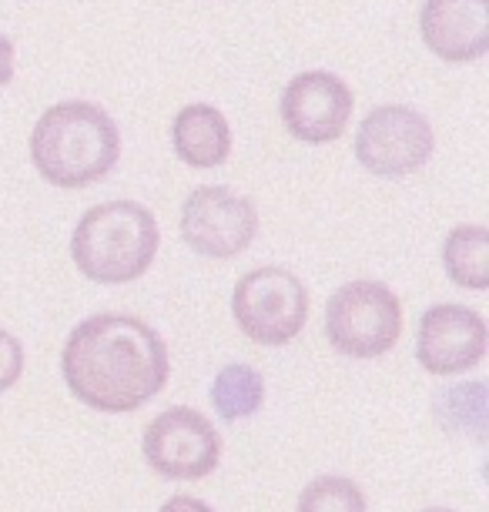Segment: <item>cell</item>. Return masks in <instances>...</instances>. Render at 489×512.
I'll list each match as a JSON object with an SVG mask.
<instances>
[{"label": "cell", "mask_w": 489, "mask_h": 512, "mask_svg": "<svg viewBox=\"0 0 489 512\" xmlns=\"http://www.w3.org/2000/svg\"><path fill=\"white\" fill-rule=\"evenodd\" d=\"M61 372L71 395L98 412H134L165 389L168 349L148 322L101 312L67 335Z\"/></svg>", "instance_id": "1"}, {"label": "cell", "mask_w": 489, "mask_h": 512, "mask_svg": "<svg viewBox=\"0 0 489 512\" xmlns=\"http://www.w3.org/2000/svg\"><path fill=\"white\" fill-rule=\"evenodd\" d=\"M121 158L118 124L88 101H61L31 131V161L47 185L78 191L108 178Z\"/></svg>", "instance_id": "2"}, {"label": "cell", "mask_w": 489, "mask_h": 512, "mask_svg": "<svg viewBox=\"0 0 489 512\" xmlns=\"http://www.w3.org/2000/svg\"><path fill=\"white\" fill-rule=\"evenodd\" d=\"M161 245L158 218L138 201H104L81 215L71 258L91 282L128 285L151 268Z\"/></svg>", "instance_id": "3"}, {"label": "cell", "mask_w": 489, "mask_h": 512, "mask_svg": "<svg viewBox=\"0 0 489 512\" xmlns=\"http://www.w3.org/2000/svg\"><path fill=\"white\" fill-rule=\"evenodd\" d=\"M325 335L339 355L379 359L396 349L402 335V302L382 282H349L325 305Z\"/></svg>", "instance_id": "4"}, {"label": "cell", "mask_w": 489, "mask_h": 512, "mask_svg": "<svg viewBox=\"0 0 489 512\" xmlns=\"http://www.w3.org/2000/svg\"><path fill=\"white\" fill-rule=\"evenodd\" d=\"M232 315L255 345H289L309 322V288L289 268H255L238 278Z\"/></svg>", "instance_id": "5"}, {"label": "cell", "mask_w": 489, "mask_h": 512, "mask_svg": "<svg viewBox=\"0 0 489 512\" xmlns=\"http://www.w3.org/2000/svg\"><path fill=\"white\" fill-rule=\"evenodd\" d=\"M433 151V124L406 104H382L369 111L356 131V161L379 178H406L429 164Z\"/></svg>", "instance_id": "6"}, {"label": "cell", "mask_w": 489, "mask_h": 512, "mask_svg": "<svg viewBox=\"0 0 489 512\" xmlns=\"http://www.w3.org/2000/svg\"><path fill=\"white\" fill-rule=\"evenodd\" d=\"M141 449L158 476L175 482L205 479L222 462V436L215 422L188 405H175L155 415L145 429Z\"/></svg>", "instance_id": "7"}, {"label": "cell", "mask_w": 489, "mask_h": 512, "mask_svg": "<svg viewBox=\"0 0 489 512\" xmlns=\"http://www.w3.org/2000/svg\"><path fill=\"white\" fill-rule=\"evenodd\" d=\"M181 235L205 258H235L258 235V208L222 185H201L181 205Z\"/></svg>", "instance_id": "8"}, {"label": "cell", "mask_w": 489, "mask_h": 512, "mask_svg": "<svg viewBox=\"0 0 489 512\" xmlns=\"http://www.w3.org/2000/svg\"><path fill=\"white\" fill-rule=\"evenodd\" d=\"M486 345L489 332L483 315L466 305L443 302L419 318L416 359L436 379H449V375L476 369L486 355Z\"/></svg>", "instance_id": "9"}, {"label": "cell", "mask_w": 489, "mask_h": 512, "mask_svg": "<svg viewBox=\"0 0 489 512\" xmlns=\"http://www.w3.org/2000/svg\"><path fill=\"white\" fill-rule=\"evenodd\" d=\"M352 88L332 71H305L282 91V121L292 138L305 144H329L342 138L352 118Z\"/></svg>", "instance_id": "10"}, {"label": "cell", "mask_w": 489, "mask_h": 512, "mask_svg": "<svg viewBox=\"0 0 489 512\" xmlns=\"http://www.w3.org/2000/svg\"><path fill=\"white\" fill-rule=\"evenodd\" d=\"M419 31L439 61H479L489 51V0H426Z\"/></svg>", "instance_id": "11"}, {"label": "cell", "mask_w": 489, "mask_h": 512, "mask_svg": "<svg viewBox=\"0 0 489 512\" xmlns=\"http://www.w3.org/2000/svg\"><path fill=\"white\" fill-rule=\"evenodd\" d=\"M175 154L191 168H218L232 154V128L212 104H188L171 124Z\"/></svg>", "instance_id": "12"}, {"label": "cell", "mask_w": 489, "mask_h": 512, "mask_svg": "<svg viewBox=\"0 0 489 512\" xmlns=\"http://www.w3.org/2000/svg\"><path fill=\"white\" fill-rule=\"evenodd\" d=\"M443 268L449 282L466 292L489 288V231L483 225H456L443 245Z\"/></svg>", "instance_id": "13"}, {"label": "cell", "mask_w": 489, "mask_h": 512, "mask_svg": "<svg viewBox=\"0 0 489 512\" xmlns=\"http://www.w3.org/2000/svg\"><path fill=\"white\" fill-rule=\"evenodd\" d=\"M212 405L222 422H242L265 405V379L262 372L245 362L225 365L212 382Z\"/></svg>", "instance_id": "14"}, {"label": "cell", "mask_w": 489, "mask_h": 512, "mask_svg": "<svg viewBox=\"0 0 489 512\" xmlns=\"http://www.w3.org/2000/svg\"><path fill=\"white\" fill-rule=\"evenodd\" d=\"M295 512H369V502L349 476H319L302 489Z\"/></svg>", "instance_id": "15"}, {"label": "cell", "mask_w": 489, "mask_h": 512, "mask_svg": "<svg viewBox=\"0 0 489 512\" xmlns=\"http://www.w3.org/2000/svg\"><path fill=\"white\" fill-rule=\"evenodd\" d=\"M439 419L453 412L456 419L446 422V429H459L463 432H473L476 439H483V429H486V385L483 382H469V385H453L439 395V405H436Z\"/></svg>", "instance_id": "16"}, {"label": "cell", "mask_w": 489, "mask_h": 512, "mask_svg": "<svg viewBox=\"0 0 489 512\" xmlns=\"http://www.w3.org/2000/svg\"><path fill=\"white\" fill-rule=\"evenodd\" d=\"M24 375V345L11 332L0 328V392L14 389Z\"/></svg>", "instance_id": "17"}, {"label": "cell", "mask_w": 489, "mask_h": 512, "mask_svg": "<svg viewBox=\"0 0 489 512\" xmlns=\"http://www.w3.org/2000/svg\"><path fill=\"white\" fill-rule=\"evenodd\" d=\"M161 512H215V509L195 496H171L165 506H161Z\"/></svg>", "instance_id": "18"}, {"label": "cell", "mask_w": 489, "mask_h": 512, "mask_svg": "<svg viewBox=\"0 0 489 512\" xmlns=\"http://www.w3.org/2000/svg\"><path fill=\"white\" fill-rule=\"evenodd\" d=\"M11 77H14V41L0 34V88L11 84Z\"/></svg>", "instance_id": "19"}, {"label": "cell", "mask_w": 489, "mask_h": 512, "mask_svg": "<svg viewBox=\"0 0 489 512\" xmlns=\"http://www.w3.org/2000/svg\"><path fill=\"white\" fill-rule=\"evenodd\" d=\"M423 512H453V509H443V506H436V509H423Z\"/></svg>", "instance_id": "20"}]
</instances>
